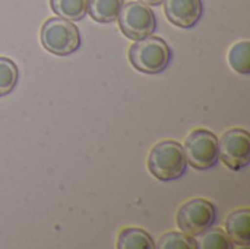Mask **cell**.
I'll use <instances>...</instances> for the list:
<instances>
[{"instance_id":"1","label":"cell","mask_w":250,"mask_h":249,"mask_svg":"<svg viewBox=\"0 0 250 249\" xmlns=\"http://www.w3.org/2000/svg\"><path fill=\"white\" fill-rule=\"evenodd\" d=\"M148 169L161 182L182 178L188 169L183 145L177 141H161L152 147L148 156Z\"/></svg>"},{"instance_id":"2","label":"cell","mask_w":250,"mask_h":249,"mask_svg":"<svg viewBox=\"0 0 250 249\" xmlns=\"http://www.w3.org/2000/svg\"><path fill=\"white\" fill-rule=\"evenodd\" d=\"M171 60L168 44L160 37H146L135 41L129 48V62L133 68L144 73H160L166 70Z\"/></svg>"},{"instance_id":"3","label":"cell","mask_w":250,"mask_h":249,"mask_svg":"<svg viewBox=\"0 0 250 249\" xmlns=\"http://www.w3.org/2000/svg\"><path fill=\"white\" fill-rule=\"evenodd\" d=\"M42 47L56 56H69L81 45V32L78 26L63 18H50L41 28Z\"/></svg>"},{"instance_id":"4","label":"cell","mask_w":250,"mask_h":249,"mask_svg":"<svg viewBox=\"0 0 250 249\" xmlns=\"http://www.w3.org/2000/svg\"><path fill=\"white\" fill-rule=\"evenodd\" d=\"M117 21L122 32L133 41L144 40L152 35L157 29V18L154 10L139 0L123 4Z\"/></svg>"},{"instance_id":"5","label":"cell","mask_w":250,"mask_h":249,"mask_svg":"<svg viewBox=\"0 0 250 249\" xmlns=\"http://www.w3.org/2000/svg\"><path fill=\"white\" fill-rule=\"evenodd\" d=\"M188 164L196 170H208L218 160V138L208 129H195L189 134L183 145Z\"/></svg>"},{"instance_id":"6","label":"cell","mask_w":250,"mask_h":249,"mask_svg":"<svg viewBox=\"0 0 250 249\" xmlns=\"http://www.w3.org/2000/svg\"><path fill=\"white\" fill-rule=\"evenodd\" d=\"M217 220V207L204 198H193L185 203L177 213V226L183 233L199 236L212 227Z\"/></svg>"},{"instance_id":"7","label":"cell","mask_w":250,"mask_h":249,"mask_svg":"<svg viewBox=\"0 0 250 249\" xmlns=\"http://www.w3.org/2000/svg\"><path fill=\"white\" fill-rule=\"evenodd\" d=\"M220 160L231 170L239 172L250 163V134L246 129L233 128L218 139Z\"/></svg>"},{"instance_id":"8","label":"cell","mask_w":250,"mask_h":249,"mask_svg":"<svg viewBox=\"0 0 250 249\" xmlns=\"http://www.w3.org/2000/svg\"><path fill=\"white\" fill-rule=\"evenodd\" d=\"M163 3L168 21L180 28L195 26L204 13L202 0H164Z\"/></svg>"},{"instance_id":"9","label":"cell","mask_w":250,"mask_h":249,"mask_svg":"<svg viewBox=\"0 0 250 249\" xmlns=\"http://www.w3.org/2000/svg\"><path fill=\"white\" fill-rule=\"evenodd\" d=\"M226 232L234 245L250 247V210L240 208L229 214L226 220Z\"/></svg>"},{"instance_id":"10","label":"cell","mask_w":250,"mask_h":249,"mask_svg":"<svg viewBox=\"0 0 250 249\" xmlns=\"http://www.w3.org/2000/svg\"><path fill=\"white\" fill-rule=\"evenodd\" d=\"M125 4V0H88L89 16L101 23L114 22Z\"/></svg>"},{"instance_id":"11","label":"cell","mask_w":250,"mask_h":249,"mask_svg":"<svg viewBox=\"0 0 250 249\" xmlns=\"http://www.w3.org/2000/svg\"><path fill=\"white\" fill-rule=\"evenodd\" d=\"M119 249H155V242L148 232L141 227H126L117 239Z\"/></svg>"},{"instance_id":"12","label":"cell","mask_w":250,"mask_h":249,"mask_svg":"<svg viewBox=\"0 0 250 249\" xmlns=\"http://www.w3.org/2000/svg\"><path fill=\"white\" fill-rule=\"evenodd\" d=\"M53 12L67 21L76 22L86 16L88 0H50Z\"/></svg>"},{"instance_id":"13","label":"cell","mask_w":250,"mask_h":249,"mask_svg":"<svg viewBox=\"0 0 250 249\" xmlns=\"http://www.w3.org/2000/svg\"><path fill=\"white\" fill-rule=\"evenodd\" d=\"M230 66L242 75L250 73V41H239L231 45L229 51Z\"/></svg>"},{"instance_id":"14","label":"cell","mask_w":250,"mask_h":249,"mask_svg":"<svg viewBox=\"0 0 250 249\" xmlns=\"http://www.w3.org/2000/svg\"><path fill=\"white\" fill-rule=\"evenodd\" d=\"M199 236L201 239L198 241V245L201 249H231L236 247L227 232L223 229L209 227Z\"/></svg>"},{"instance_id":"15","label":"cell","mask_w":250,"mask_h":249,"mask_svg":"<svg viewBox=\"0 0 250 249\" xmlns=\"http://www.w3.org/2000/svg\"><path fill=\"white\" fill-rule=\"evenodd\" d=\"M19 79V69L16 63L7 57H0V97L10 94Z\"/></svg>"},{"instance_id":"16","label":"cell","mask_w":250,"mask_h":249,"mask_svg":"<svg viewBox=\"0 0 250 249\" xmlns=\"http://www.w3.org/2000/svg\"><path fill=\"white\" fill-rule=\"evenodd\" d=\"M158 249H199L195 236L183 232H168L158 239L155 245Z\"/></svg>"},{"instance_id":"17","label":"cell","mask_w":250,"mask_h":249,"mask_svg":"<svg viewBox=\"0 0 250 249\" xmlns=\"http://www.w3.org/2000/svg\"><path fill=\"white\" fill-rule=\"evenodd\" d=\"M139 1H142V3H145V4H148V6H158V4H161L164 0H139Z\"/></svg>"}]
</instances>
